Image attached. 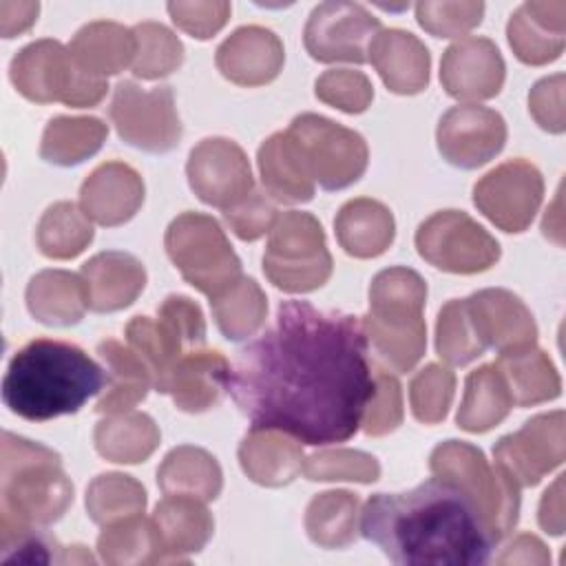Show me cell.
I'll return each instance as SVG.
<instances>
[{"label":"cell","mask_w":566,"mask_h":566,"mask_svg":"<svg viewBox=\"0 0 566 566\" xmlns=\"http://www.w3.org/2000/svg\"><path fill=\"white\" fill-rule=\"evenodd\" d=\"M263 188L283 203H305L314 197L316 184L307 175L287 133L270 135L256 155Z\"/></svg>","instance_id":"34"},{"label":"cell","mask_w":566,"mask_h":566,"mask_svg":"<svg viewBox=\"0 0 566 566\" xmlns=\"http://www.w3.org/2000/svg\"><path fill=\"white\" fill-rule=\"evenodd\" d=\"M418 254L451 274L484 272L500 259V243L467 212L440 210L416 232Z\"/></svg>","instance_id":"11"},{"label":"cell","mask_w":566,"mask_h":566,"mask_svg":"<svg viewBox=\"0 0 566 566\" xmlns=\"http://www.w3.org/2000/svg\"><path fill=\"white\" fill-rule=\"evenodd\" d=\"M263 272L274 287L290 294L325 285L332 276V254L318 219L298 210L279 214L263 254Z\"/></svg>","instance_id":"8"},{"label":"cell","mask_w":566,"mask_h":566,"mask_svg":"<svg viewBox=\"0 0 566 566\" xmlns=\"http://www.w3.org/2000/svg\"><path fill=\"white\" fill-rule=\"evenodd\" d=\"M564 411L539 413L493 447L495 467L520 489L535 486L564 460Z\"/></svg>","instance_id":"15"},{"label":"cell","mask_w":566,"mask_h":566,"mask_svg":"<svg viewBox=\"0 0 566 566\" xmlns=\"http://www.w3.org/2000/svg\"><path fill=\"white\" fill-rule=\"evenodd\" d=\"M358 531L394 564L480 566L495 546L473 500L436 475L405 493H374Z\"/></svg>","instance_id":"2"},{"label":"cell","mask_w":566,"mask_h":566,"mask_svg":"<svg viewBox=\"0 0 566 566\" xmlns=\"http://www.w3.org/2000/svg\"><path fill=\"white\" fill-rule=\"evenodd\" d=\"M564 2H524L509 20L506 35L524 64H546L564 51Z\"/></svg>","instance_id":"25"},{"label":"cell","mask_w":566,"mask_h":566,"mask_svg":"<svg viewBox=\"0 0 566 566\" xmlns=\"http://www.w3.org/2000/svg\"><path fill=\"white\" fill-rule=\"evenodd\" d=\"M436 352L449 365H467L486 352L480 340L467 298H451L438 314Z\"/></svg>","instance_id":"44"},{"label":"cell","mask_w":566,"mask_h":566,"mask_svg":"<svg viewBox=\"0 0 566 566\" xmlns=\"http://www.w3.org/2000/svg\"><path fill=\"white\" fill-rule=\"evenodd\" d=\"M285 51L279 35L263 27H241L217 49V69L239 86L272 82L283 69Z\"/></svg>","instance_id":"21"},{"label":"cell","mask_w":566,"mask_h":566,"mask_svg":"<svg viewBox=\"0 0 566 566\" xmlns=\"http://www.w3.org/2000/svg\"><path fill=\"white\" fill-rule=\"evenodd\" d=\"M164 562H188L186 555L199 553L214 531V520L201 500L188 495H166L153 513Z\"/></svg>","instance_id":"26"},{"label":"cell","mask_w":566,"mask_h":566,"mask_svg":"<svg viewBox=\"0 0 566 566\" xmlns=\"http://www.w3.org/2000/svg\"><path fill=\"white\" fill-rule=\"evenodd\" d=\"M424 301L427 283L411 268H387L371 281L369 312L360 325L376 358L398 374L411 371L424 354Z\"/></svg>","instance_id":"5"},{"label":"cell","mask_w":566,"mask_h":566,"mask_svg":"<svg viewBox=\"0 0 566 566\" xmlns=\"http://www.w3.org/2000/svg\"><path fill=\"white\" fill-rule=\"evenodd\" d=\"M38 2H0V31L2 38H15L27 31L38 18Z\"/></svg>","instance_id":"54"},{"label":"cell","mask_w":566,"mask_h":566,"mask_svg":"<svg viewBox=\"0 0 566 566\" xmlns=\"http://www.w3.org/2000/svg\"><path fill=\"white\" fill-rule=\"evenodd\" d=\"M314 93L321 102L343 111V113H363L374 99V86L369 77L352 69H332L325 71L316 84Z\"/></svg>","instance_id":"48"},{"label":"cell","mask_w":566,"mask_h":566,"mask_svg":"<svg viewBox=\"0 0 566 566\" xmlns=\"http://www.w3.org/2000/svg\"><path fill=\"white\" fill-rule=\"evenodd\" d=\"M482 2H420L418 24L433 38H458L482 22Z\"/></svg>","instance_id":"49"},{"label":"cell","mask_w":566,"mask_h":566,"mask_svg":"<svg viewBox=\"0 0 566 566\" xmlns=\"http://www.w3.org/2000/svg\"><path fill=\"white\" fill-rule=\"evenodd\" d=\"M504 60L489 38L469 35L453 42L440 62L442 88L462 102L491 99L504 84Z\"/></svg>","instance_id":"18"},{"label":"cell","mask_w":566,"mask_h":566,"mask_svg":"<svg viewBox=\"0 0 566 566\" xmlns=\"http://www.w3.org/2000/svg\"><path fill=\"white\" fill-rule=\"evenodd\" d=\"M511 407L513 398L500 369L495 365H482L464 380V396L455 422L469 433H484L497 427Z\"/></svg>","instance_id":"37"},{"label":"cell","mask_w":566,"mask_h":566,"mask_svg":"<svg viewBox=\"0 0 566 566\" xmlns=\"http://www.w3.org/2000/svg\"><path fill=\"white\" fill-rule=\"evenodd\" d=\"M9 75L18 93L38 104L62 102L73 108L97 106L108 91L106 80L86 75L57 40H35L11 60Z\"/></svg>","instance_id":"7"},{"label":"cell","mask_w":566,"mask_h":566,"mask_svg":"<svg viewBox=\"0 0 566 566\" xmlns=\"http://www.w3.org/2000/svg\"><path fill=\"white\" fill-rule=\"evenodd\" d=\"M137 40L133 73L142 80H159L177 71L184 62V44L159 22H142L133 29Z\"/></svg>","instance_id":"45"},{"label":"cell","mask_w":566,"mask_h":566,"mask_svg":"<svg viewBox=\"0 0 566 566\" xmlns=\"http://www.w3.org/2000/svg\"><path fill=\"white\" fill-rule=\"evenodd\" d=\"M544 197L542 172L526 159H509L473 186L475 208L504 232H524Z\"/></svg>","instance_id":"13"},{"label":"cell","mask_w":566,"mask_h":566,"mask_svg":"<svg viewBox=\"0 0 566 566\" xmlns=\"http://www.w3.org/2000/svg\"><path fill=\"white\" fill-rule=\"evenodd\" d=\"M367 60L391 93L416 95L429 84V51L409 31L380 29L369 44Z\"/></svg>","instance_id":"23"},{"label":"cell","mask_w":566,"mask_h":566,"mask_svg":"<svg viewBox=\"0 0 566 566\" xmlns=\"http://www.w3.org/2000/svg\"><path fill=\"white\" fill-rule=\"evenodd\" d=\"M455 389V376L451 369L429 363L420 369L409 385V402L413 418L424 424H438L444 420Z\"/></svg>","instance_id":"47"},{"label":"cell","mask_w":566,"mask_h":566,"mask_svg":"<svg viewBox=\"0 0 566 566\" xmlns=\"http://www.w3.org/2000/svg\"><path fill=\"white\" fill-rule=\"evenodd\" d=\"M97 553L106 564H161L164 548L153 520L133 515L106 524L97 537Z\"/></svg>","instance_id":"41"},{"label":"cell","mask_w":566,"mask_h":566,"mask_svg":"<svg viewBox=\"0 0 566 566\" xmlns=\"http://www.w3.org/2000/svg\"><path fill=\"white\" fill-rule=\"evenodd\" d=\"M493 365L500 369L513 405L517 407H531L553 400L562 391V380L548 354H544L535 345L502 352Z\"/></svg>","instance_id":"35"},{"label":"cell","mask_w":566,"mask_h":566,"mask_svg":"<svg viewBox=\"0 0 566 566\" xmlns=\"http://www.w3.org/2000/svg\"><path fill=\"white\" fill-rule=\"evenodd\" d=\"M360 318L283 301L274 325L248 343L228 389L252 422L312 447L349 440L376 391Z\"/></svg>","instance_id":"1"},{"label":"cell","mask_w":566,"mask_h":566,"mask_svg":"<svg viewBox=\"0 0 566 566\" xmlns=\"http://www.w3.org/2000/svg\"><path fill=\"white\" fill-rule=\"evenodd\" d=\"M221 467L206 449L181 444L168 451L157 469V484L164 495H188L210 502L221 493Z\"/></svg>","instance_id":"33"},{"label":"cell","mask_w":566,"mask_h":566,"mask_svg":"<svg viewBox=\"0 0 566 566\" xmlns=\"http://www.w3.org/2000/svg\"><path fill=\"white\" fill-rule=\"evenodd\" d=\"M186 175L192 192L208 206L228 210L254 190L243 148L226 137L201 139L188 157Z\"/></svg>","instance_id":"16"},{"label":"cell","mask_w":566,"mask_h":566,"mask_svg":"<svg viewBox=\"0 0 566 566\" xmlns=\"http://www.w3.org/2000/svg\"><path fill=\"white\" fill-rule=\"evenodd\" d=\"M301 473L312 482H376L380 478V464L374 455L356 449H332L312 453L303 460Z\"/></svg>","instance_id":"46"},{"label":"cell","mask_w":566,"mask_h":566,"mask_svg":"<svg viewBox=\"0 0 566 566\" xmlns=\"http://www.w3.org/2000/svg\"><path fill=\"white\" fill-rule=\"evenodd\" d=\"M88 310L108 314L128 307L146 287L144 265L128 252L106 250L91 256L80 272Z\"/></svg>","instance_id":"22"},{"label":"cell","mask_w":566,"mask_h":566,"mask_svg":"<svg viewBox=\"0 0 566 566\" xmlns=\"http://www.w3.org/2000/svg\"><path fill=\"white\" fill-rule=\"evenodd\" d=\"M230 11L228 2H168L172 22L197 40H208L221 31Z\"/></svg>","instance_id":"52"},{"label":"cell","mask_w":566,"mask_h":566,"mask_svg":"<svg viewBox=\"0 0 566 566\" xmlns=\"http://www.w3.org/2000/svg\"><path fill=\"white\" fill-rule=\"evenodd\" d=\"M475 332L484 347L500 354L535 345L537 327L533 314L509 290H480L467 298Z\"/></svg>","instance_id":"19"},{"label":"cell","mask_w":566,"mask_h":566,"mask_svg":"<svg viewBox=\"0 0 566 566\" xmlns=\"http://www.w3.org/2000/svg\"><path fill=\"white\" fill-rule=\"evenodd\" d=\"M69 51L86 75L104 80L133 64L137 40L133 29L117 22L97 20L75 33Z\"/></svg>","instance_id":"29"},{"label":"cell","mask_w":566,"mask_h":566,"mask_svg":"<svg viewBox=\"0 0 566 566\" xmlns=\"http://www.w3.org/2000/svg\"><path fill=\"white\" fill-rule=\"evenodd\" d=\"M144 203V181L124 161L97 166L80 188V206L88 219L115 228L135 217Z\"/></svg>","instance_id":"20"},{"label":"cell","mask_w":566,"mask_h":566,"mask_svg":"<svg viewBox=\"0 0 566 566\" xmlns=\"http://www.w3.org/2000/svg\"><path fill=\"white\" fill-rule=\"evenodd\" d=\"M24 298L29 314L51 327L77 325L88 307L82 276L66 270L38 272L27 285Z\"/></svg>","instance_id":"28"},{"label":"cell","mask_w":566,"mask_h":566,"mask_svg":"<svg viewBox=\"0 0 566 566\" xmlns=\"http://www.w3.org/2000/svg\"><path fill=\"white\" fill-rule=\"evenodd\" d=\"M164 245L181 276L210 298L241 279V261L210 214H179L170 221Z\"/></svg>","instance_id":"9"},{"label":"cell","mask_w":566,"mask_h":566,"mask_svg":"<svg viewBox=\"0 0 566 566\" xmlns=\"http://www.w3.org/2000/svg\"><path fill=\"white\" fill-rule=\"evenodd\" d=\"M150 329L166 369V380L172 367L186 354L201 349L206 340V321L201 307L192 298L181 294H170L161 303L157 321L150 323Z\"/></svg>","instance_id":"32"},{"label":"cell","mask_w":566,"mask_h":566,"mask_svg":"<svg viewBox=\"0 0 566 566\" xmlns=\"http://www.w3.org/2000/svg\"><path fill=\"white\" fill-rule=\"evenodd\" d=\"M108 126L97 117H53L40 142V157L55 166H75L93 157L106 142Z\"/></svg>","instance_id":"38"},{"label":"cell","mask_w":566,"mask_h":566,"mask_svg":"<svg viewBox=\"0 0 566 566\" xmlns=\"http://www.w3.org/2000/svg\"><path fill=\"white\" fill-rule=\"evenodd\" d=\"M376 391L363 416V431L371 438L396 431L402 422V391L400 382L385 369H374Z\"/></svg>","instance_id":"50"},{"label":"cell","mask_w":566,"mask_h":566,"mask_svg":"<svg viewBox=\"0 0 566 566\" xmlns=\"http://www.w3.org/2000/svg\"><path fill=\"white\" fill-rule=\"evenodd\" d=\"M243 473L261 486L290 484L303 469V451L296 442L272 429H250L239 444Z\"/></svg>","instance_id":"31"},{"label":"cell","mask_w":566,"mask_h":566,"mask_svg":"<svg viewBox=\"0 0 566 566\" xmlns=\"http://www.w3.org/2000/svg\"><path fill=\"white\" fill-rule=\"evenodd\" d=\"M380 31V20L354 2H323L312 9L303 42L316 62H367L369 44Z\"/></svg>","instance_id":"14"},{"label":"cell","mask_w":566,"mask_h":566,"mask_svg":"<svg viewBox=\"0 0 566 566\" xmlns=\"http://www.w3.org/2000/svg\"><path fill=\"white\" fill-rule=\"evenodd\" d=\"M146 509L144 486L126 473H102L86 489V511L95 524H113Z\"/></svg>","instance_id":"43"},{"label":"cell","mask_w":566,"mask_h":566,"mask_svg":"<svg viewBox=\"0 0 566 566\" xmlns=\"http://www.w3.org/2000/svg\"><path fill=\"white\" fill-rule=\"evenodd\" d=\"M97 354L104 363L106 389L102 391L95 405V411L97 413L130 411L139 400L146 398L148 387L153 385L150 369L130 345H124L115 338H104L97 345Z\"/></svg>","instance_id":"27"},{"label":"cell","mask_w":566,"mask_h":566,"mask_svg":"<svg viewBox=\"0 0 566 566\" xmlns=\"http://www.w3.org/2000/svg\"><path fill=\"white\" fill-rule=\"evenodd\" d=\"M210 307L219 332L228 340H245L265 323L268 298L254 279L241 276L212 296Z\"/></svg>","instance_id":"40"},{"label":"cell","mask_w":566,"mask_h":566,"mask_svg":"<svg viewBox=\"0 0 566 566\" xmlns=\"http://www.w3.org/2000/svg\"><path fill=\"white\" fill-rule=\"evenodd\" d=\"M334 230L340 248L349 256L374 259L391 245L396 223L387 206L376 199L358 197L338 210Z\"/></svg>","instance_id":"30"},{"label":"cell","mask_w":566,"mask_h":566,"mask_svg":"<svg viewBox=\"0 0 566 566\" xmlns=\"http://www.w3.org/2000/svg\"><path fill=\"white\" fill-rule=\"evenodd\" d=\"M429 469L436 478L453 482L473 500L495 544L515 528L520 486L497 467H491L480 449L469 442L447 440L433 449Z\"/></svg>","instance_id":"6"},{"label":"cell","mask_w":566,"mask_h":566,"mask_svg":"<svg viewBox=\"0 0 566 566\" xmlns=\"http://www.w3.org/2000/svg\"><path fill=\"white\" fill-rule=\"evenodd\" d=\"M360 500L352 491H325L305 509V531L321 548H343L356 539Z\"/></svg>","instance_id":"39"},{"label":"cell","mask_w":566,"mask_h":566,"mask_svg":"<svg viewBox=\"0 0 566 566\" xmlns=\"http://www.w3.org/2000/svg\"><path fill=\"white\" fill-rule=\"evenodd\" d=\"M551 557H548V551L546 546L533 537V535H517L509 548L497 557L500 564H509V562H522V564H546Z\"/></svg>","instance_id":"55"},{"label":"cell","mask_w":566,"mask_h":566,"mask_svg":"<svg viewBox=\"0 0 566 566\" xmlns=\"http://www.w3.org/2000/svg\"><path fill=\"white\" fill-rule=\"evenodd\" d=\"M230 365L219 352L197 349L186 354L170 371L164 394L172 396L177 409L201 413L217 407L228 391Z\"/></svg>","instance_id":"24"},{"label":"cell","mask_w":566,"mask_h":566,"mask_svg":"<svg viewBox=\"0 0 566 566\" xmlns=\"http://www.w3.org/2000/svg\"><path fill=\"white\" fill-rule=\"evenodd\" d=\"M276 217V208L272 206L268 195L259 192L256 188L248 197L237 201L232 208L223 210L226 223L241 241L261 239L265 232L272 230Z\"/></svg>","instance_id":"51"},{"label":"cell","mask_w":566,"mask_h":566,"mask_svg":"<svg viewBox=\"0 0 566 566\" xmlns=\"http://www.w3.org/2000/svg\"><path fill=\"white\" fill-rule=\"evenodd\" d=\"M117 135L146 153H168L181 139V122L170 86L142 88L130 80L115 86L108 108Z\"/></svg>","instance_id":"12"},{"label":"cell","mask_w":566,"mask_h":566,"mask_svg":"<svg viewBox=\"0 0 566 566\" xmlns=\"http://www.w3.org/2000/svg\"><path fill=\"white\" fill-rule=\"evenodd\" d=\"M95 449L117 464L144 462L159 444L161 433L148 413L122 411L95 424Z\"/></svg>","instance_id":"36"},{"label":"cell","mask_w":566,"mask_h":566,"mask_svg":"<svg viewBox=\"0 0 566 566\" xmlns=\"http://www.w3.org/2000/svg\"><path fill=\"white\" fill-rule=\"evenodd\" d=\"M73 502V484L53 449L2 433L0 542L57 522Z\"/></svg>","instance_id":"4"},{"label":"cell","mask_w":566,"mask_h":566,"mask_svg":"<svg viewBox=\"0 0 566 566\" xmlns=\"http://www.w3.org/2000/svg\"><path fill=\"white\" fill-rule=\"evenodd\" d=\"M528 111L535 122L551 133L564 130V75L539 80L528 93Z\"/></svg>","instance_id":"53"},{"label":"cell","mask_w":566,"mask_h":566,"mask_svg":"<svg viewBox=\"0 0 566 566\" xmlns=\"http://www.w3.org/2000/svg\"><path fill=\"white\" fill-rule=\"evenodd\" d=\"M104 385V367L82 347L55 338H35L9 360L2 378V400L15 416L44 422L80 411Z\"/></svg>","instance_id":"3"},{"label":"cell","mask_w":566,"mask_h":566,"mask_svg":"<svg viewBox=\"0 0 566 566\" xmlns=\"http://www.w3.org/2000/svg\"><path fill=\"white\" fill-rule=\"evenodd\" d=\"M93 241V226L82 208L73 201L49 206L38 223L35 243L49 259H73Z\"/></svg>","instance_id":"42"},{"label":"cell","mask_w":566,"mask_h":566,"mask_svg":"<svg viewBox=\"0 0 566 566\" xmlns=\"http://www.w3.org/2000/svg\"><path fill=\"white\" fill-rule=\"evenodd\" d=\"M539 526L551 535L564 533V502H562V475L551 489H546L539 504Z\"/></svg>","instance_id":"56"},{"label":"cell","mask_w":566,"mask_h":566,"mask_svg":"<svg viewBox=\"0 0 566 566\" xmlns=\"http://www.w3.org/2000/svg\"><path fill=\"white\" fill-rule=\"evenodd\" d=\"M285 133L307 175L323 190H343L363 177L369 150L360 133L316 113L294 117Z\"/></svg>","instance_id":"10"},{"label":"cell","mask_w":566,"mask_h":566,"mask_svg":"<svg viewBox=\"0 0 566 566\" xmlns=\"http://www.w3.org/2000/svg\"><path fill=\"white\" fill-rule=\"evenodd\" d=\"M436 139L442 159L471 170L491 161L504 148L506 124L493 108L460 104L442 115Z\"/></svg>","instance_id":"17"}]
</instances>
